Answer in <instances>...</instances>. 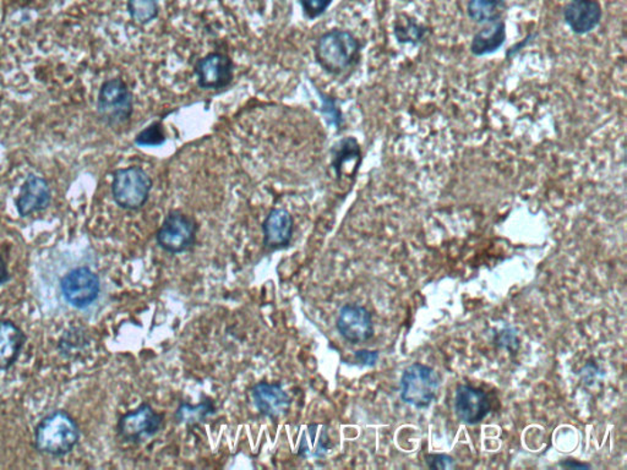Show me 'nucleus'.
<instances>
[{
    "instance_id": "1",
    "label": "nucleus",
    "mask_w": 627,
    "mask_h": 470,
    "mask_svg": "<svg viewBox=\"0 0 627 470\" xmlns=\"http://www.w3.org/2000/svg\"><path fill=\"white\" fill-rule=\"evenodd\" d=\"M80 440L76 421L63 411H53L37 425L35 447L40 453L62 457L73 451Z\"/></svg>"
},
{
    "instance_id": "2",
    "label": "nucleus",
    "mask_w": 627,
    "mask_h": 470,
    "mask_svg": "<svg viewBox=\"0 0 627 470\" xmlns=\"http://www.w3.org/2000/svg\"><path fill=\"white\" fill-rule=\"evenodd\" d=\"M358 40L345 30H331L318 39L317 44V59L325 70L331 74H341L354 66L357 59Z\"/></svg>"
},
{
    "instance_id": "3",
    "label": "nucleus",
    "mask_w": 627,
    "mask_h": 470,
    "mask_svg": "<svg viewBox=\"0 0 627 470\" xmlns=\"http://www.w3.org/2000/svg\"><path fill=\"white\" fill-rule=\"evenodd\" d=\"M151 189L152 180L141 167H128L114 173L112 195L121 209H141L148 203Z\"/></svg>"
},
{
    "instance_id": "4",
    "label": "nucleus",
    "mask_w": 627,
    "mask_h": 470,
    "mask_svg": "<svg viewBox=\"0 0 627 470\" xmlns=\"http://www.w3.org/2000/svg\"><path fill=\"white\" fill-rule=\"evenodd\" d=\"M440 387L436 371L425 364L416 363L407 366L401 377V398L405 403L423 410L435 400Z\"/></svg>"
},
{
    "instance_id": "5",
    "label": "nucleus",
    "mask_w": 627,
    "mask_h": 470,
    "mask_svg": "<svg viewBox=\"0 0 627 470\" xmlns=\"http://www.w3.org/2000/svg\"><path fill=\"white\" fill-rule=\"evenodd\" d=\"M198 230V223L195 222L194 218L181 211H172L159 227L156 240L166 253L173 255L185 253L195 244Z\"/></svg>"
},
{
    "instance_id": "6",
    "label": "nucleus",
    "mask_w": 627,
    "mask_h": 470,
    "mask_svg": "<svg viewBox=\"0 0 627 470\" xmlns=\"http://www.w3.org/2000/svg\"><path fill=\"white\" fill-rule=\"evenodd\" d=\"M97 108L108 124H124L133 114V95L121 78H111L101 86Z\"/></svg>"
},
{
    "instance_id": "7",
    "label": "nucleus",
    "mask_w": 627,
    "mask_h": 470,
    "mask_svg": "<svg viewBox=\"0 0 627 470\" xmlns=\"http://www.w3.org/2000/svg\"><path fill=\"white\" fill-rule=\"evenodd\" d=\"M60 289L71 306L86 309L97 301L101 291L100 278L89 267H76L64 276Z\"/></svg>"
},
{
    "instance_id": "8",
    "label": "nucleus",
    "mask_w": 627,
    "mask_h": 470,
    "mask_svg": "<svg viewBox=\"0 0 627 470\" xmlns=\"http://www.w3.org/2000/svg\"><path fill=\"white\" fill-rule=\"evenodd\" d=\"M162 424L164 415L157 413L151 404L142 403L120 419L118 432L124 440L139 442L157 434Z\"/></svg>"
},
{
    "instance_id": "9",
    "label": "nucleus",
    "mask_w": 627,
    "mask_h": 470,
    "mask_svg": "<svg viewBox=\"0 0 627 470\" xmlns=\"http://www.w3.org/2000/svg\"><path fill=\"white\" fill-rule=\"evenodd\" d=\"M337 330L348 342L354 344L365 342L374 335L372 313L364 306L345 305L338 312Z\"/></svg>"
},
{
    "instance_id": "10",
    "label": "nucleus",
    "mask_w": 627,
    "mask_h": 470,
    "mask_svg": "<svg viewBox=\"0 0 627 470\" xmlns=\"http://www.w3.org/2000/svg\"><path fill=\"white\" fill-rule=\"evenodd\" d=\"M250 393L256 410L263 417L276 420L290 413L291 397L280 384L259 383L254 384Z\"/></svg>"
},
{
    "instance_id": "11",
    "label": "nucleus",
    "mask_w": 627,
    "mask_h": 470,
    "mask_svg": "<svg viewBox=\"0 0 627 470\" xmlns=\"http://www.w3.org/2000/svg\"><path fill=\"white\" fill-rule=\"evenodd\" d=\"M232 68V61L226 54H208L195 68L199 86L205 90H219L228 86L233 77Z\"/></svg>"
},
{
    "instance_id": "12",
    "label": "nucleus",
    "mask_w": 627,
    "mask_h": 470,
    "mask_svg": "<svg viewBox=\"0 0 627 470\" xmlns=\"http://www.w3.org/2000/svg\"><path fill=\"white\" fill-rule=\"evenodd\" d=\"M455 411L464 424H479L490 413L489 397L482 390L461 384L456 390Z\"/></svg>"
},
{
    "instance_id": "13",
    "label": "nucleus",
    "mask_w": 627,
    "mask_h": 470,
    "mask_svg": "<svg viewBox=\"0 0 627 470\" xmlns=\"http://www.w3.org/2000/svg\"><path fill=\"white\" fill-rule=\"evenodd\" d=\"M602 8L596 0H571L564 10V19L572 32L586 35L602 20Z\"/></svg>"
},
{
    "instance_id": "14",
    "label": "nucleus",
    "mask_w": 627,
    "mask_h": 470,
    "mask_svg": "<svg viewBox=\"0 0 627 470\" xmlns=\"http://www.w3.org/2000/svg\"><path fill=\"white\" fill-rule=\"evenodd\" d=\"M294 230L293 217L286 209H273L263 223L264 245L269 250H279L291 244Z\"/></svg>"
},
{
    "instance_id": "15",
    "label": "nucleus",
    "mask_w": 627,
    "mask_h": 470,
    "mask_svg": "<svg viewBox=\"0 0 627 470\" xmlns=\"http://www.w3.org/2000/svg\"><path fill=\"white\" fill-rule=\"evenodd\" d=\"M49 203L50 189L47 180L33 175L27 176L16 200L20 216L27 217L45 210Z\"/></svg>"
},
{
    "instance_id": "16",
    "label": "nucleus",
    "mask_w": 627,
    "mask_h": 470,
    "mask_svg": "<svg viewBox=\"0 0 627 470\" xmlns=\"http://www.w3.org/2000/svg\"><path fill=\"white\" fill-rule=\"evenodd\" d=\"M25 333L10 320H0V370H8L18 360Z\"/></svg>"
},
{
    "instance_id": "17",
    "label": "nucleus",
    "mask_w": 627,
    "mask_h": 470,
    "mask_svg": "<svg viewBox=\"0 0 627 470\" xmlns=\"http://www.w3.org/2000/svg\"><path fill=\"white\" fill-rule=\"evenodd\" d=\"M506 40V26L503 20L487 23L483 30H480L473 37L470 43V50L474 56L483 57L497 52Z\"/></svg>"
},
{
    "instance_id": "18",
    "label": "nucleus",
    "mask_w": 627,
    "mask_h": 470,
    "mask_svg": "<svg viewBox=\"0 0 627 470\" xmlns=\"http://www.w3.org/2000/svg\"><path fill=\"white\" fill-rule=\"evenodd\" d=\"M332 447L327 425L310 424L301 435L300 452L301 458H324Z\"/></svg>"
},
{
    "instance_id": "19",
    "label": "nucleus",
    "mask_w": 627,
    "mask_h": 470,
    "mask_svg": "<svg viewBox=\"0 0 627 470\" xmlns=\"http://www.w3.org/2000/svg\"><path fill=\"white\" fill-rule=\"evenodd\" d=\"M503 8L504 0H470L467 6L470 18L480 25L500 20Z\"/></svg>"
},
{
    "instance_id": "20",
    "label": "nucleus",
    "mask_w": 627,
    "mask_h": 470,
    "mask_svg": "<svg viewBox=\"0 0 627 470\" xmlns=\"http://www.w3.org/2000/svg\"><path fill=\"white\" fill-rule=\"evenodd\" d=\"M215 413V405L212 401L202 402V403L193 405L189 403L179 404L175 411V420L179 424L196 425L205 421L210 415Z\"/></svg>"
},
{
    "instance_id": "21",
    "label": "nucleus",
    "mask_w": 627,
    "mask_h": 470,
    "mask_svg": "<svg viewBox=\"0 0 627 470\" xmlns=\"http://www.w3.org/2000/svg\"><path fill=\"white\" fill-rule=\"evenodd\" d=\"M159 0H128V10L135 23H148L157 18Z\"/></svg>"
},
{
    "instance_id": "22",
    "label": "nucleus",
    "mask_w": 627,
    "mask_h": 470,
    "mask_svg": "<svg viewBox=\"0 0 627 470\" xmlns=\"http://www.w3.org/2000/svg\"><path fill=\"white\" fill-rule=\"evenodd\" d=\"M165 132L159 122H154L150 127L144 129L135 139L139 146H159L165 142Z\"/></svg>"
},
{
    "instance_id": "23",
    "label": "nucleus",
    "mask_w": 627,
    "mask_h": 470,
    "mask_svg": "<svg viewBox=\"0 0 627 470\" xmlns=\"http://www.w3.org/2000/svg\"><path fill=\"white\" fill-rule=\"evenodd\" d=\"M301 8L309 18H318L330 5L331 0H300Z\"/></svg>"
},
{
    "instance_id": "24",
    "label": "nucleus",
    "mask_w": 627,
    "mask_h": 470,
    "mask_svg": "<svg viewBox=\"0 0 627 470\" xmlns=\"http://www.w3.org/2000/svg\"><path fill=\"white\" fill-rule=\"evenodd\" d=\"M430 469H455V459L447 455H428L425 457Z\"/></svg>"
},
{
    "instance_id": "25",
    "label": "nucleus",
    "mask_w": 627,
    "mask_h": 470,
    "mask_svg": "<svg viewBox=\"0 0 627 470\" xmlns=\"http://www.w3.org/2000/svg\"><path fill=\"white\" fill-rule=\"evenodd\" d=\"M398 30L402 31V36L399 39H402L403 42H412V41L419 40L423 36V32L420 31L422 29L416 26L415 23H408L407 26L402 25L401 29Z\"/></svg>"
},
{
    "instance_id": "26",
    "label": "nucleus",
    "mask_w": 627,
    "mask_h": 470,
    "mask_svg": "<svg viewBox=\"0 0 627 470\" xmlns=\"http://www.w3.org/2000/svg\"><path fill=\"white\" fill-rule=\"evenodd\" d=\"M355 359L358 360L362 366H375L376 362L379 360V353L372 352V350L362 349L355 352Z\"/></svg>"
},
{
    "instance_id": "27",
    "label": "nucleus",
    "mask_w": 627,
    "mask_h": 470,
    "mask_svg": "<svg viewBox=\"0 0 627 470\" xmlns=\"http://www.w3.org/2000/svg\"><path fill=\"white\" fill-rule=\"evenodd\" d=\"M10 276L8 272V268H6V265L4 260H3V258L0 257V285L6 284V282L9 281Z\"/></svg>"
},
{
    "instance_id": "28",
    "label": "nucleus",
    "mask_w": 627,
    "mask_h": 470,
    "mask_svg": "<svg viewBox=\"0 0 627 470\" xmlns=\"http://www.w3.org/2000/svg\"><path fill=\"white\" fill-rule=\"evenodd\" d=\"M561 465L568 466V468H571V466H574V468H589L588 465H582V463L564 462Z\"/></svg>"
}]
</instances>
